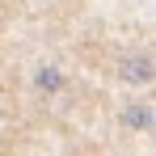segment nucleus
<instances>
[{
  "label": "nucleus",
  "mask_w": 156,
  "mask_h": 156,
  "mask_svg": "<svg viewBox=\"0 0 156 156\" xmlns=\"http://www.w3.org/2000/svg\"><path fill=\"white\" fill-rule=\"evenodd\" d=\"M63 84H68V80H63L59 68H38V72H34V89H38V93H59Z\"/></svg>",
  "instance_id": "3"
},
{
  "label": "nucleus",
  "mask_w": 156,
  "mask_h": 156,
  "mask_svg": "<svg viewBox=\"0 0 156 156\" xmlns=\"http://www.w3.org/2000/svg\"><path fill=\"white\" fill-rule=\"evenodd\" d=\"M152 76H156L152 55H127L122 59V80L127 84H152Z\"/></svg>",
  "instance_id": "1"
},
{
  "label": "nucleus",
  "mask_w": 156,
  "mask_h": 156,
  "mask_svg": "<svg viewBox=\"0 0 156 156\" xmlns=\"http://www.w3.org/2000/svg\"><path fill=\"white\" fill-rule=\"evenodd\" d=\"M122 122H127L131 131H152V105H127L122 110Z\"/></svg>",
  "instance_id": "2"
}]
</instances>
